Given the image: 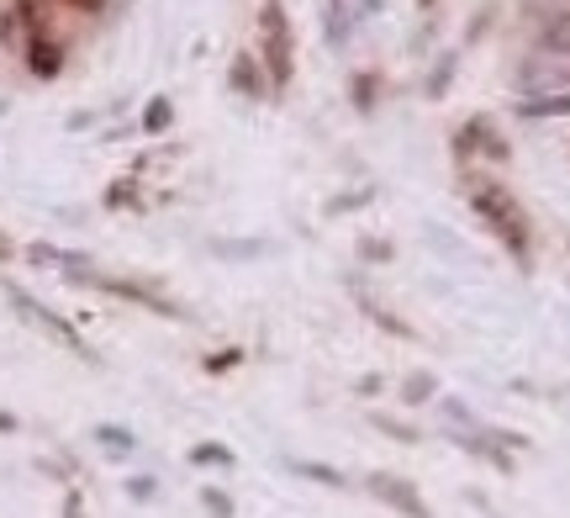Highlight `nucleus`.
Returning <instances> with one entry per match:
<instances>
[{
    "label": "nucleus",
    "mask_w": 570,
    "mask_h": 518,
    "mask_svg": "<svg viewBox=\"0 0 570 518\" xmlns=\"http://www.w3.org/2000/svg\"><path fill=\"white\" fill-rule=\"evenodd\" d=\"M465 202L475 207V217L491 228V238L512 254V265L529 270L533 265V223L529 207L512 196L497 175H465Z\"/></svg>",
    "instance_id": "obj_1"
},
{
    "label": "nucleus",
    "mask_w": 570,
    "mask_h": 518,
    "mask_svg": "<svg viewBox=\"0 0 570 518\" xmlns=\"http://www.w3.org/2000/svg\"><path fill=\"white\" fill-rule=\"evenodd\" d=\"M254 53L265 63L275 96L291 90V80H296V27H291L281 0H265V6H259V48H254Z\"/></svg>",
    "instance_id": "obj_2"
},
{
    "label": "nucleus",
    "mask_w": 570,
    "mask_h": 518,
    "mask_svg": "<svg viewBox=\"0 0 570 518\" xmlns=\"http://www.w3.org/2000/svg\"><path fill=\"white\" fill-rule=\"evenodd\" d=\"M0 291H6V302L17 307V317H21V323H32V329H42V333H48V339H53V344H63V350H69V354H80L85 365H96V350L85 344V333L75 329L69 317H59V312L48 307V302H38L32 291L11 286V281H0Z\"/></svg>",
    "instance_id": "obj_3"
},
{
    "label": "nucleus",
    "mask_w": 570,
    "mask_h": 518,
    "mask_svg": "<svg viewBox=\"0 0 570 518\" xmlns=\"http://www.w3.org/2000/svg\"><path fill=\"white\" fill-rule=\"evenodd\" d=\"M449 154H454V165H470V159H487V165H508L512 159V144L502 138V127L491 123L487 111H475L465 123L454 127V138H449Z\"/></svg>",
    "instance_id": "obj_4"
},
{
    "label": "nucleus",
    "mask_w": 570,
    "mask_h": 518,
    "mask_svg": "<svg viewBox=\"0 0 570 518\" xmlns=\"http://www.w3.org/2000/svg\"><path fill=\"white\" fill-rule=\"evenodd\" d=\"M85 286L106 291V296H122V302H132V307H148L154 317H169V323H185V317H190L180 302H169L159 286H142V281H122V275H101V270H96Z\"/></svg>",
    "instance_id": "obj_5"
},
{
    "label": "nucleus",
    "mask_w": 570,
    "mask_h": 518,
    "mask_svg": "<svg viewBox=\"0 0 570 518\" xmlns=\"http://www.w3.org/2000/svg\"><path fill=\"white\" fill-rule=\"evenodd\" d=\"M21 63H27V75L32 80H59L63 69H69V42L59 32H38V38H21Z\"/></svg>",
    "instance_id": "obj_6"
},
{
    "label": "nucleus",
    "mask_w": 570,
    "mask_h": 518,
    "mask_svg": "<svg viewBox=\"0 0 570 518\" xmlns=\"http://www.w3.org/2000/svg\"><path fill=\"white\" fill-rule=\"evenodd\" d=\"M365 492H370V498H381L391 514H402V518H433V508L423 502V492H417L412 481L391 477V471H370V477H365Z\"/></svg>",
    "instance_id": "obj_7"
},
{
    "label": "nucleus",
    "mask_w": 570,
    "mask_h": 518,
    "mask_svg": "<svg viewBox=\"0 0 570 518\" xmlns=\"http://www.w3.org/2000/svg\"><path fill=\"white\" fill-rule=\"evenodd\" d=\"M227 90L244 96V101H269V96H275V85H269L265 63H259L254 48H238V53L227 59Z\"/></svg>",
    "instance_id": "obj_8"
},
{
    "label": "nucleus",
    "mask_w": 570,
    "mask_h": 518,
    "mask_svg": "<svg viewBox=\"0 0 570 518\" xmlns=\"http://www.w3.org/2000/svg\"><path fill=\"white\" fill-rule=\"evenodd\" d=\"M53 17H59V0H11V21H17L21 38L53 32Z\"/></svg>",
    "instance_id": "obj_9"
},
{
    "label": "nucleus",
    "mask_w": 570,
    "mask_h": 518,
    "mask_svg": "<svg viewBox=\"0 0 570 518\" xmlns=\"http://www.w3.org/2000/svg\"><path fill=\"white\" fill-rule=\"evenodd\" d=\"M381 90H386V75H381V69H354V75H348V106L365 111V117L381 106Z\"/></svg>",
    "instance_id": "obj_10"
},
{
    "label": "nucleus",
    "mask_w": 570,
    "mask_h": 518,
    "mask_svg": "<svg viewBox=\"0 0 570 518\" xmlns=\"http://www.w3.org/2000/svg\"><path fill=\"white\" fill-rule=\"evenodd\" d=\"M454 75H460V53H454V48L433 53V63H428V75H423V101H444V90L454 85Z\"/></svg>",
    "instance_id": "obj_11"
},
{
    "label": "nucleus",
    "mask_w": 570,
    "mask_h": 518,
    "mask_svg": "<svg viewBox=\"0 0 570 518\" xmlns=\"http://www.w3.org/2000/svg\"><path fill=\"white\" fill-rule=\"evenodd\" d=\"M348 27H354V17H348V0H323V38H327V48H338V53H344V48H348Z\"/></svg>",
    "instance_id": "obj_12"
},
{
    "label": "nucleus",
    "mask_w": 570,
    "mask_h": 518,
    "mask_svg": "<svg viewBox=\"0 0 570 518\" xmlns=\"http://www.w3.org/2000/svg\"><path fill=\"white\" fill-rule=\"evenodd\" d=\"M90 439L101 444L106 456H138V434H132L127 423H96V429H90Z\"/></svg>",
    "instance_id": "obj_13"
},
{
    "label": "nucleus",
    "mask_w": 570,
    "mask_h": 518,
    "mask_svg": "<svg viewBox=\"0 0 570 518\" xmlns=\"http://www.w3.org/2000/svg\"><path fill=\"white\" fill-rule=\"evenodd\" d=\"M175 127V101L169 96H154V101L138 111V133H148V138H164Z\"/></svg>",
    "instance_id": "obj_14"
},
{
    "label": "nucleus",
    "mask_w": 570,
    "mask_h": 518,
    "mask_svg": "<svg viewBox=\"0 0 570 518\" xmlns=\"http://www.w3.org/2000/svg\"><path fill=\"white\" fill-rule=\"evenodd\" d=\"M439 397V375L433 371H407L402 375V402L407 408H423V402H433Z\"/></svg>",
    "instance_id": "obj_15"
},
{
    "label": "nucleus",
    "mask_w": 570,
    "mask_h": 518,
    "mask_svg": "<svg viewBox=\"0 0 570 518\" xmlns=\"http://www.w3.org/2000/svg\"><path fill=\"white\" fill-rule=\"evenodd\" d=\"M190 466H212V471H233V466H238V456H233L227 444H212V439H206V444H190Z\"/></svg>",
    "instance_id": "obj_16"
},
{
    "label": "nucleus",
    "mask_w": 570,
    "mask_h": 518,
    "mask_svg": "<svg viewBox=\"0 0 570 518\" xmlns=\"http://www.w3.org/2000/svg\"><path fill=\"white\" fill-rule=\"evenodd\" d=\"M291 471H296V477H306V481H323V487H333V492H338V487H348L344 471H338V466H323V460H291Z\"/></svg>",
    "instance_id": "obj_17"
},
{
    "label": "nucleus",
    "mask_w": 570,
    "mask_h": 518,
    "mask_svg": "<svg viewBox=\"0 0 570 518\" xmlns=\"http://www.w3.org/2000/svg\"><path fill=\"white\" fill-rule=\"evenodd\" d=\"M106 207H111V212L142 207V196H138V180H132V175H122V180H111V190H106Z\"/></svg>",
    "instance_id": "obj_18"
},
{
    "label": "nucleus",
    "mask_w": 570,
    "mask_h": 518,
    "mask_svg": "<svg viewBox=\"0 0 570 518\" xmlns=\"http://www.w3.org/2000/svg\"><path fill=\"white\" fill-rule=\"evenodd\" d=\"M21 260H27V265H38V270H63V250H59V244H48V238L27 244V250H21Z\"/></svg>",
    "instance_id": "obj_19"
},
{
    "label": "nucleus",
    "mask_w": 570,
    "mask_h": 518,
    "mask_svg": "<svg viewBox=\"0 0 570 518\" xmlns=\"http://www.w3.org/2000/svg\"><path fill=\"white\" fill-rule=\"evenodd\" d=\"M370 423H375V429H381V434H391V439H402V444H417V429H412V423H402V418H391V413H370Z\"/></svg>",
    "instance_id": "obj_20"
},
{
    "label": "nucleus",
    "mask_w": 570,
    "mask_h": 518,
    "mask_svg": "<svg viewBox=\"0 0 570 518\" xmlns=\"http://www.w3.org/2000/svg\"><path fill=\"white\" fill-rule=\"evenodd\" d=\"M202 508L212 518H238V508H233V498H227L223 487H202Z\"/></svg>",
    "instance_id": "obj_21"
},
{
    "label": "nucleus",
    "mask_w": 570,
    "mask_h": 518,
    "mask_svg": "<svg viewBox=\"0 0 570 518\" xmlns=\"http://www.w3.org/2000/svg\"><path fill=\"white\" fill-rule=\"evenodd\" d=\"M122 492H127L132 502H154V498H159V481H154V477H127Z\"/></svg>",
    "instance_id": "obj_22"
},
{
    "label": "nucleus",
    "mask_w": 570,
    "mask_h": 518,
    "mask_svg": "<svg viewBox=\"0 0 570 518\" xmlns=\"http://www.w3.org/2000/svg\"><path fill=\"white\" fill-rule=\"evenodd\" d=\"M365 317H370V323H381V329H386V333H396V339H412V329H407V323H396V317H391L386 307H375V302H365Z\"/></svg>",
    "instance_id": "obj_23"
},
{
    "label": "nucleus",
    "mask_w": 570,
    "mask_h": 518,
    "mask_svg": "<svg viewBox=\"0 0 570 518\" xmlns=\"http://www.w3.org/2000/svg\"><path fill=\"white\" fill-rule=\"evenodd\" d=\"M391 254H396V250H391L386 238H360V260H375V265H386Z\"/></svg>",
    "instance_id": "obj_24"
},
{
    "label": "nucleus",
    "mask_w": 570,
    "mask_h": 518,
    "mask_svg": "<svg viewBox=\"0 0 570 518\" xmlns=\"http://www.w3.org/2000/svg\"><path fill=\"white\" fill-rule=\"evenodd\" d=\"M212 254H227V260H259L265 244H212Z\"/></svg>",
    "instance_id": "obj_25"
},
{
    "label": "nucleus",
    "mask_w": 570,
    "mask_h": 518,
    "mask_svg": "<svg viewBox=\"0 0 570 518\" xmlns=\"http://www.w3.org/2000/svg\"><path fill=\"white\" fill-rule=\"evenodd\" d=\"M238 360H244V350H217L212 360H206V371H212V375H223V371H233Z\"/></svg>",
    "instance_id": "obj_26"
},
{
    "label": "nucleus",
    "mask_w": 570,
    "mask_h": 518,
    "mask_svg": "<svg viewBox=\"0 0 570 518\" xmlns=\"http://www.w3.org/2000/svg\"><path fill=\"white\" fill-rule=\"evenodd\" d=\"M59 6H63V11H75V17H101L111 0H59Z\"/></svg>",
    "instance_id": "obj_27"
},
{
    "label": "nucleus",
    "mask_w": 570,
    "mask_h": 518,
    "mask_svg": "<svg viewBox=\"0 0 570 518\" xmlns=\"http://www.w3.org/2000/svg\"><path fill=\"white\" fill-rule=\"evenodd\" d=\"M370 196H375V190H370V186H360V190H348V196H338V202H333V212H348V207H365Z\"/></svg>",
    "instance_id": "obj_28"
},
{
    "label": "nucleus",
    "mask_w": 570,
    "mask_h": 518,
    "mask_svg": "<svg viewBox=\"0 0 570 518\" xmlns=\"http://www.w3.org/2000/svg\"><path fill=\"white\" fill-rule=\"evenodd\" d=\"M386 0H354V21H365V17H375Z\"/></svg>",
    "instance_id": "obj_29"
},
{
    "label": "nucleus",
    "mask_w": 570,
    "mask_h": 518,
    "mask_svg": "<svg viewBox=\"0 0 570 518\" xmlns=\"http://www.w3.org/2000/svg\"><path fill=\"white\" fill-rule=\"evenodd\" d=\"M63 518H85V502H80V492H69V498H63Z\"/></svg>",
    "instance_id": "obj_30"
},
{
    "label": "nucleus",
    "mask_w": 570,
    "mask_h": 518,
    "mask_svg": "<svg viewBox=\"0 0 570 518\" xmlns=\"http://www.w3.org/2000/svg\"><path fill=\"white\" fill-rule=\"evenodd\" d=\"M17 238H6V233H0V265H6V260H17Z\"/></svg>",
    "instance_id": "obj_31"
},
{
    "label": "nucleus",
    "mask_w": 570,
    "mask_h": 518,
    "mask_svg": "<svg viewBox=\"0 0 570 518\" xmlns=\"http://www.w3.org/2000/svg\"><path fill=\"white\" fill-rule=\"evenodd\" d=\"M21 423H17V413H6V408H0V434H17Z\"/></svg>",
    "instance_id": "obj_32"
},
{
    "label": "nucleus",
    "mask_w": 570,
    "mask_h": 518,
    "mask_svg": "<svg viewBox=\"0 0 570 518\" xmlns=\"http://www.w3.org/2000/svg\"><path fill=\"white\" fill-rule=\"evenodd\" d=\"M433 6H439V0H417V11H433Z\"/></svg>",
    "instance_id": "obj_33"
}]
</instances>
